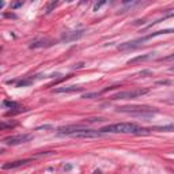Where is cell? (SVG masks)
<instances>
[{"mask_svg": "<svg viewBox=\"0 0 174 174\" xmlns=\"http://www.w3.org/2000/svg\"><path fill=\"white\" fill-rule=\"evenodd\" d=\"M102 133H147L146 129L137 127L133 123H118L112 124V125H106L99 129Z\"/></svg>", "mask_w": 174, "mask_h": 174, "instance_id": "cell-1", "label": "cell"}, {"mask_svg": "<svg viewBox=\"0 0 174 174\" xmlns=\"http://www.w3.org/2000/svg\"><path fill=\"white\" fill-rule=\"evenodd\" d=\"M174 33V29H165V30H158V31H154V33L148 34L146 37H141V38H137L135 41H130V42H125V44H121L118 45V50H127V49H135L136 46H139L140 44L146 42L147 40H151L154 37H158V36H162V34H172Z\"/></svg>", "mask_w": 174, "mask_h": 174, "instance_id": "cell-2", "label": "cell"}, {"mask_svg": "<svg viewBox=\"0 0 174 174\" xmlns=\"http://www.w3.org/2000/svg\"><path fill=\"white\" fill-rule=\"evenodd\" d=\"M117 112L129 113V114H133V116L144 117V116H151L152 113H156L158 110H156L155 108H150V106L135 105V106H120V108H117Z\"/></svg>", "mask_w": 174, "mask_h": 174, "instance_id": "cell-3", "label": "cell"}, {"mask_svg": "<svg viewBox=\"0 0 174 174\" xmlns=\"http://www.w3.org/2000/svg\"><path fill=\"white\" fill-rule=\"evenodd\" d=\"M150 90L148 89H137V90H125V91H120L116 95H113L112 99H133V98L141 97V95L147 94Z\"/></svg>", "mask_w": 174, "mask_h": 174, "instance_id": "cell-4", "label": "cell"}, {"mask_svg": "<svg viewBox=\"0 0 174 174\" xmlns=\"http://www.w3.org/2000/svg\"><path fill=\"white\" fill-rule=\"evenodd\" d=\"M103 133L101 130H94V129H87V128H75V130L71 133V137H76V139H95V137H101Z\"/></svg>", "mask_w": 174, "mask_h": 174, "instance_id": "cell-5", "label": "cell"}, {"mask_svg": "<svg viewBox=\"0 0 174 174\" xmlns=\"http://www.w3.org/2000/svg\"><path fill=\"white\" fill-rule=\"evenodd\" d=\"M31 139L30 135H15V136H8L3 140V143L7 144V146H18V144L26 143Z\"/></svg>", "mask_w": 174, "mask_h": 174, "instance_id": "cell-6", "label": "cell"}, {"mask_svg": "<svg viewBox=\"0 0 174 174\" xmlns=\"http://www.w3.org/2000/svg\"><path fill=\"white\" fill-rule=\"evenodd\" d=\"M83 34H85V30L69 31V33H65V34H63L61 40H63V41H67V42H69V41H75V40L80 38V37H82Z\"/></svg>", "mask_w": 174, "mask_h": 174, "instance_id": "cell-7", "label": "cell"}, {"mask_svg": "<svg viewBox=\"0 0 174 174\" xmlns=\"http://www.w3.org/2000/svg\"><path fill=\"white\" fill-rule=\"evenodd\" d=\"M33 159L29 158V159H21V161H15V162H8V163L3 165V169L4 170H8V169H16V167L19 166H23V165L29 163V162H31Z\"/></svg>", "mask_w": 174, "mask_h": 174, "instance_id": "cell-8", "label": "cell"}, {"mask_svg": "<svg viewBox=\"0 0 174 174\" xmlns=\"http://www.w3.org/2000/svg\"><path fill=\"white\" fill-rule=\"evenodd\" d=\"M83 87L79 86H67V87H59L54 89V92H75V91H82Z\"/></svg>", "mask_w": 174, "mask_h": 174, "instance_id": "cell-9", "label": "cell"}, {"mask_svg": "<svg viewBox=\"0 0 174 174\" xmlns=\"http://www.w3.org/2000/svg\"><path fill=\"white\" fill-rule=\"evenodd\" d=\"M53 45V41H49V40H41V41H36L31 42L30 49H37V48H46V46H52Z\"/></svg>", "mask_w": 174, "mask_h": 174, "instance_id": "cell-10", "label": "cell"}, {"mask_svg": "<svg viewBox=\"0 0 174 174\" xmlns=\"http://www.w3.org/2000/svg\"><path fill=\"white\" fill-rule=\"evenodd\" d=\"M152 57V53H147V54H143V56H137L135 57V59H130L128 61V64H135V63H140V61H147V60H150Z\"/></svg>", "mask_w": 174, "mask_h": 174, "instance_id": "cell-11", "label": "cell"}, {"mask_svg": "<svg viewBox=\"0 0 174 174\" xmlns=\"http://www.w3.org/2000/svg\"><path fill=\"white\" fill-rule=\"evenodd\" d=\"M154 129L159 130V132H174V123L167 124V125H163V127H156Z\"/></svg>", "mask_w": 174, "mask_h": 174, "instance_id": "cell-12", "label": "cell"}, {"mask_svg": "<svg viewBox=\"0 0 174 174\" xmlns=\"http://www.w3.org/2000/svg\"><path fill=\"white\" fill-rule=\"evenodd\" d=\"M3 106L4 108H10V109H18L19 105L16 102H12V101H3Z\"/></svg>", "mask_w": 174, "mask_h": 174, "instance_id": "cell-13", "label": "cell"}, {"mask_svg": "<svg viewBox=\"0 0 174 174\" xmlns=\"http://www.w3.org/2000/svg\"><path fill=\"white\" fill-rule=\"evenodd\" d=\"M159 61H174V53L167 57H162V59H159Z\"/></svg>", "mask_w": 174, "mask_h": 174, "instance_id": "cell-14", "label": "cell"}, {"mask_svg": "<svg viewBox=\"0 0 174 174\" xmlns=\"http://www.w3.org/2000/svg\"><path fill=\"white\" fill-rule=\"evenodd\" d=\"M59 4V3H56V2H52V3H49V5H48V8H46V12H50L52 10H53L56 5Z\"/></svg>", "mask_w": 174, "mask_h": 174, "instance_id": "cell-15", "label": "cell"}, {"mask_svg": "<svg viewBox=\"0 0 174 174\" xmlns=\"http://www.w3.org/2000/svg\"><path fill=\"white\" fill-rule=\"evenodd\" d=\"M18 7H22V2H18V3H11V10H15Z\"/></svg>", "mask_w": 174, "mask_h": 174, "instance_id": "cell-16", "label": "cell"}, {"mask_svg": "<svg viewBox=\"0 0 174 174\" xmlns=\"http://www.w3.org/2000/svg\"><path fill=\"white\" fill-rule=\"evenodd\" d=\"M152 72L151 71H143V72H139V74H136V76H143V75H151Z\"/></svg>", "mask_w": 174, "mask_h": 174, "instance_id": "cell-17", "label": "cell"}, {"mask_svg": "<svg viewBox=\"0 0 174 174\" xmlns=\"http://www.w3.org/2000/svg\"><path fill=\"white\" fill-rule=\"evenodd\" d=\"M103 4H105V2H102V3H98V4H95V7H94V11H97L98 8H99L101 5H103Z\"/></svg>", "mask_w": 174, "mask_h": 174, "instance_id": "cell-18", "label": "cell"}, {"mask_svg": "<svg viewBox=\"0 0 174 174\" xmlns=\"http://www.w3.org/2000/svg\"><path fill=\"white\" fill-rule=\"evenodd\" d=\"M14 125H15V124H11V125H10V127H14ZM5 127H7V125H5V124H4V123H3V124H2V128H3V129H4V128H5Z\"/></svg>", "mask_w": 174, "mask_h": 174, "instance_id": "cell-19", "label": "cell"}, {"mask_svg": "<svg viewBox=\"0 0 174 174\" xmlns=\"http://www.w3.org/2000/svg\"><path fill=\"white\" fill-rule=\"evenodd\" d=\"M92 174H102V172H101V170H95V172L92 173Z\"/></svg>", "mask_w": 174, "mask_h": 174, "instance_id": "cell-20", "label": "cell"}, {"mask_svg": "<svg viewBox=\"0 0 174 174\" xmlns=\"http://www.w3.org/2000/svg\"><path fill=\"white\" fill-rule=\"evenodd\" d=\"M169 71H170V72H174V67H172V68H170Z\"/></svg>", "mask_w": 174, "mask_h": 174, "instance_id": "cell-21", "label": "cell"}, {"mask_svg": "<svg viewBox=\"0 0 174 174\" xmlns=\"http://www.w3.org/2000/svg\"><path fill=\"white\" fill-rule=\"evenodd\" d=\"M170 102H174V99H173V101H170Z\"/></svg>", "mask_w": 174, "mask_h": 174, "instance_id": "cell-22", "label": "cell"}]
</instances>
